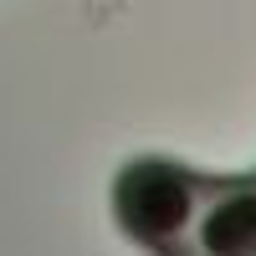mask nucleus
Instances as JSON below:
<instances>
[{
	"label": "nucleus",
	"instance_id": "f257e3e1",
	"mask_svg": "<svg viewBox=\"0 0 256 256\" xmlns=\"http://www.w3.org/2000/svg\"><path fill=\"white\" fill-rule=\"evenodd\" d=\"M113 220L154 256H256V169L200 174L180 159H134L113 180Z\"/></svg>",
	"mask_w": 256,
	"mask_h": 256
}]
</instances>
